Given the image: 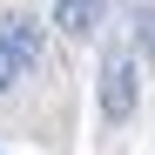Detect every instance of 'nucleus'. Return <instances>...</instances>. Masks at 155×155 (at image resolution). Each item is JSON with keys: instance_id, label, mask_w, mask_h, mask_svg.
Here are the masks:
<instances>
[{"instance_id": "2", "label": "nucleus", "mask_w": 155, "mask_h": 155, "mask_svg": "<svg viewBox=\"0 0 155 155\" xmlns=\"http://www.w3.org/2000/svg\"><path fill=\"white\" fill-rule=\"evenodd\" d=\"M101 20H108V0H54V27L74 41H88Z\"/></svg>"}, {"instance_id": "5", "label": "nucleus", "mask_w": 155, "mask_h": 155, "mask_svg": "<svg viewBox=\"0 0 155 155\" xmlns=\"http://www.w3.org/2000/svg\"><path fill=\"white\" fill-rule=\"evenodd\" d=\"M20 74H27V68H20V54H14V41L0 34V94H7V88L20 81Z\"/></svg>"}, {"instance_id": "3", "label": "nucleus", "mask_w": 155, "mask_h": 155, "mask_svg": "<svg viewBox=\"0 0 155 155\" xmlns=\"http://www.w3.org/2000/svg\"><path fill=\"white\" fill-rule=\"evenodd\" d=\"M0 34H7L14 41V54H20V68H41V20H27V14H7V20H0Z\"/></svg>"}, {"instance_id": "4", "label": "nucleus", "mask_w": 155, "mask_h": 155, "mask_svg": "<svg viewBox=\"0 0 155 155\" xmlns=\"http://www.w3.org/2000/svg\"><path fill=\"white\" fill-rule=\"evenodd\" d=\"M128 20H135V41L155 54V0H135V7H128Z\"/></svg>"}, {"instance_id": "1", "label": "nucleus", "mask_w": 155, "mask_h": 155, "mask_svg": "<svg viewBox=\"0 0 155 155\" xmlns=\"http://www.w3.org/2000/svg\"><path fill=\"white\" fill-rule=\"evenodd\" d=\"M135 94H142L135 54H108L101 61V121H128L135 115Z\"/></svg>"}]
</instances>
